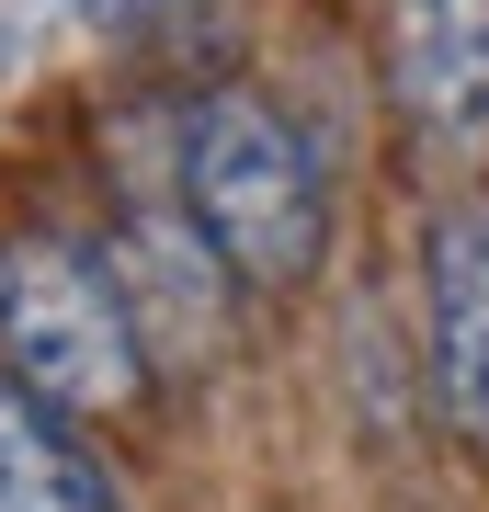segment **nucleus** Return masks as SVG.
I'll return each instance as SVG.
<instances>
[{
    "label": "nucleus",
    "instance_id": "obj_1",
    "mask_svg": "<svg viewBox=\"0 0 489 512\" xmlns=\"http://www.w3.org/2000/svg\"><path fill=\"white\" fill-rule=\"evenodd\" d=\"M182 217L205 228V251L228 262V285H308L319 274V239H330V183H319V148L285 126V103L239 92V80H217V92L182 103Z\"/></svg>",
    "mask_w": 489,
    "mask_h": 512
},
{
    "label": "nucleus",
    "instance_id": "obj_2",
    "mask_svg": "<svg viewBox=\"0 0 489 512\" xmlns=\"http://www.w3.org/2000/svg\"><path fill=\"white\" fill-rule=\"evenodd\" d=\"M0 376L69 421H114L148 399V342H137L114 274L46 228L0 239Z\"/></svg>",
    "mask_w": 489,
    "mask_h": 512
},
{
    "label": "nucleus",
    "instance_id": "obj_3",
    "mask_svg": "<svg viewBox=\"0 0 489 512\" xmlns=\"http://www.w3.org/2000/svg\"><path fill=\"white\" fill-rule=\"evenodd\" d=\"M103 274H114V296H126L148 365H205V353L228 342V296H217L228 262L205 251V228H194V217H160V205H137V217L114 228Z\"/></svg>",
    "mask_w": 489,
    "mask_h": 512
},
{
    "label": "nucleus",
    "instance_id": "obj_4",
    "mask_svg": "<svg viewBox=\"0 0 489 512\" xmlns=\"http://www.w3.org/2000/svg\"><path fill=\"white\" fill-rule=\"evenodd\" d=\"M421 308H433V399L455 444L489 456V205H444L421 228Z\"/></svg>",
    "mask_w": 489,
    "mask_h": 512
},
{
    "label": "nucleus",
    "instance_id": "obj_5",
    "mask_svg": "<svg viewBox=\"0 0 489 512\" xmlns=\"http://www.w3.org/2000/svg\"><path fill=\"white\" fill-rule=\"evenodd\" d=\"M387 69L433 137H478L489 126V0H399Z\"/></svg>",
    "mask_w": 489,
    "mask_h": 512
},
{
    "label": "nucleus",
    "instance_id": "obj_6",
    "mask_svg": "<svg viewBox=\"0 0 489 512\" xmlns=\"http://www.w3.org/2000/svg\"><path fill=\"white\" fill-rule=\"evenodd\" d=\"M0 512H126L103 456L80 444V421L23 399L12 376H0Z\"/></svg>",
    "mask_w": 489,
    "mask_h": 512
},
{
    "label": "nucleus",
    "instance_id": "obj_7",
    "mask_svg": "<svg viewBox=\"0 0 489 512\" xmlns=\"http://www.w3.org/2000/svg\"><path fill=\"white\" fill-rule=\"evenodd\" d=\"M103 23H148V12H171V0H91Z\"/></svg>",
    "mask_w": 489,
    "mask_h": 512
}]
</instances>
